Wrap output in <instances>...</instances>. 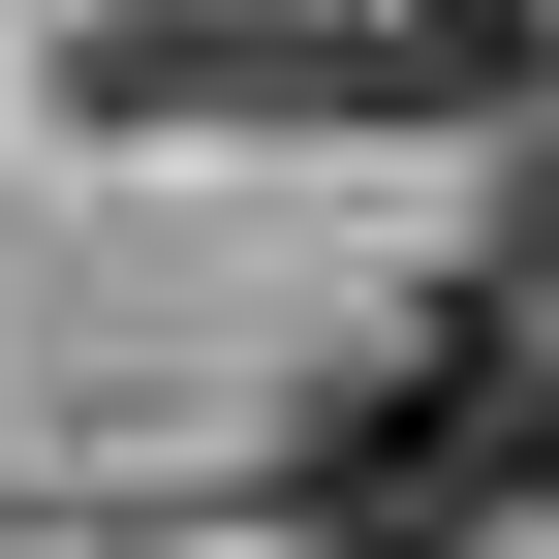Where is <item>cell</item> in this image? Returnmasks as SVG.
<instances>
[{
  "label": "cell",
  "mask_w": 559,
  "mask_h": 559,
  "mask_svg": "<svg viewBox=\"0 0 559 559\" xmlns=\"http://www.w3.org/2000/svg\"><path fill=\"white\" fill-rule=\"evenodd\" d=\"M528 373H559V280H466V311L404 342L373 404H311L280 528H311V559H466V528L528 498Z\"/></svg>",
  "instance_id": "6da1fadb"
},
{
  "label": "cell",
  "mask_w": 559,
  "mask_h": 559,
  "mask_svg": "<svg viewBox=\"0 0 559 559\" xmlns=\"http://www.w3.org/2000/svg\"><path fill=\"white\" fill-rule=\"evenodd\" d=\"M62 124H404V32H342V0H94Z\"/></svg>",
  "instance_id": "7a4b0ae2"
},
{
  "label": "cell",
  "mask_w": 559,
  "mask_h": 559,
  "mask_svg": "<svg viewBox=\"0 0 559 559\" xmlns=\"http://www.w3.org/2000/svg\"><path fill=\"white\" fill-rule=\"evenodd\" d=\"M404 32V124H466V94H528V0H373Z\"/></svg>",
  "instance_id": "3957f363"
},
{
  "label": "cell",
  "mask_w": 559,
  "mask_h": 559,
  "mask_svg": "<svg viewBox=\"0 0 559 559\" xmlns=\"http://www.w3.org/2000/svg\"><path fill=\"white\" fill-rule=\"evenodd\" d=\"M528 498H559V373H528Z\"/></svg>",
  "instance_id": "277c9868"
}]
</instances>
